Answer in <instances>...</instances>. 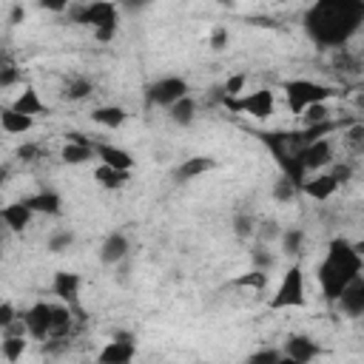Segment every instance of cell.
Here are the masks:
<instances>
[{
  "instance_id": "32",
  "label": "cell",
  "mask_w": 364,
  "mask_h": 364,
  "mask_svg": "<svg viewBox=\"0 0 364 364\" xmlns=\"http://www.w3.org/2000/svg\"><path fill=\"white\" fill-rule=\"evenodd\" d=\"M296 193H299V185H296L290 176L282 173V179L273 185V199H279V202H290V199H296Z\"/></svg>"
},
{
  "instance_id": "50",
  "label": "cell",
  "mask_w": 364,
  "mask_h": 364,
  "mask_svg": "<svg viewBox=\"0 0 364 364\" xmlns=\"http://www.w3.org/2000/svg\"><path fill=\"white\" fill-rule=\"evenodd\" d=\"M3 179H6V168H0V185H3Z\"/></svg>"
},
{
  "instance_id": "41",
  "label": "cell",
  "mask_w": 364,
  "mask_h": 364,
  "mask_svg": "<svg viewBox=\"0 0 364 364\" xmlns=\"http://www.w3.org/2000/svg\"><path fill=\"white\" fill-rule=\"evenodd\" d=\"M344 136H347V142H350L355 151H361V145H364V125H361V122H355L353 128H347V134H344Z\"/></svg>"
},
{
  "instance_id": "44",
  "label": "cell",
  "mask_w": 364,
  "mask_h": 364,
  "mask_svg": "<svg viewBox=\"0 0 364 364\" xmlns=\"http://www.w3.org/2000/svg\"><path fill=\"white\" fill-rule=\"evenodd\" d=\"M17 156H20L23 162H34V159L40 156V145H20V148H17Z\"/></svg>"
},
{
  "instance_id": "4",
  "label": "cell",
  "mask_w": 364,
  "mask_h": 364,
  "mask_svg": "<svg viewBox=\"0 0 364 364\" xmlns=\"http://www.w3.org/2000/svg\"><path fill=\"white\" fill-rule=\"evenodd\" d=\"M71 17H74V23L88 26L100 43H108V40H114V34H117L119 9H117V3H111V0H91V3L80 6Z\"/></svg>"
},
{
  "instance_id": "45",
  "label": "cell",
  "mask_w": 364,
  "mask_h": 364,
  "mask_svg": "<svg viewBox=\"0 0 364 364\" xmlns=\"http://www.w3.org/2000/svg\"><path fill=\"white\" fill-rule=\"evenodd\" d=\"M40 9L60 14V11H65V9H68V0H40Z\"/></svg>"
},
{
  "instance_id": "27",
  "label": "cell",
  "mask_w": 364,
  "mask_h": 364,
  "mask_svg": "<svg viewBox=\"0 0 364 364\" xmlns=\"http://www.w3.org/2000/svg\"><path fill=\"white\" fill-rule=\"evenodd\" d=\"M94 179H97L102 188L117 191V188H122V185L131 179V171H119V168H111V165H102V162H100V168L94 171Z\"/></svg>"
},
{
  "instance_id": "49",
  "label": "cell",
  "mask_w": 364,
  "mask_h": 364,
  "mask_svg": "<svg viewBox=\"0 0 364 364\" xmlns=\"http://www.w3.org/2000/svg\"><path fill=\"white\" fill-rule=\"evenodd\" d=\"M23 14H26V11H23V9L17 6V9L11 11V23H20V20H23Z\"/></svg>"
},
{
  "instance_id": "16",
  "label": "cell",
  "mask_w": 364,
  "mask_h": 364,
  "mask_svg": "<svg viewBox=\"0 0 364 364\" xmlns=\"http://www.w3.org/2000/svg\"><path fill=\"white\" fill-rule=\"evenodd\" d=\"M31 216L34 210L20 199V202H11L6 208H0V219H3V228H9L11 233H23L28 225H31Z\"/></svg>"
},
{
  "instance_id": "19",
  "label": "cell",
  "mask_w": 364,
  "mask_h": 364,
  "mask_svg": "<svg viewBox=\"0 0 364 364\" xmlns=\"http://www.w3.org/2000/svg\"><path fill=\"white\" fill-rule=\"evenodd\" d=\"M216 165H219V162H216L213 156H191V159H182V165L173 171V179H176V182H191V179H196V176L213 171Z\"/></svg>"
},
{
  "instance_id": "9",
  "label": "cell",
  "mask_w": 364,
  "mask_h": 364,
  "mask_svg": "<svg viewBox=\"0 0 364 364\" xmlns=\"http://www.w3.org/2000/svg\"><path fill=\"white\" fill-rule=\"evenodd\" d=\"M321 355V347L310 338V336H301V333H293L287 341H284V350H282V361L279 364H307L313 358Z\"/></svg>"
},
{
  "instance_id": "37",
  "label": "cell",
  "mask_w": 364,
  "mask_h": 364,
  "mask_svg": "<svg viewBox=\"0 0 364 364\" xmlns=\"http://www.w3.org/2000/svg\"><path fill=\"white\" fill-rule=\"evenodd\" d=\"M20 80V68L11 60H0V88H9Z\"/></svg>"
},
{
  "instance_id": "24",
  "label": "cell",
  "mask_w": 364,
  "mask_h": 364,
  "mask_svg": "<svg viewBox=\"0 0 364 364\" xmlns=\"http://www.w3.org/2000/svg\"><path fill=\"white\" fill-rule=\"evenodd\" d=\"M168 117H171V122L188 128V125L193 122V117H196V102H193V97L185 94V97H179L176 102H171V105H168Z\"/></svg>"
},
{
  "instance_id": "40",
  "label": "cell",
  "mask_w": 364,
  "mask_h": 364,
  "mask_svg": "<svg viewBox=\"0 0 364 364\" xmlns=\"http://www.w3.org/2000/svg\"><path fill=\"white\" fill-rule=\"evenodd\" d=\"M273 253H267V247L264 245H259L256 250H253V267H259V270H270L273 267Z\"/></svg>"
},
{
  "instance_id": "29",
  "label": "cell",
  "mask_w": 364,
  "mask_h": 364,
  "mask_svg": "<svg viewBox=\"0 0 364 364\" xmlns=\"http://www.w3.org/2000/svg\"><path fill=\"white\" fill-rule=\"evenodd\" d=\"M233 284H239V287H250V290H264V287H267V270L253 267V270H247V273L236 276V279H233Z\"/></svg>"
},
{
  "instance_id": "28",
  "label": "cell",
  "mask_w": 364,
  "mask_h": 364,
  "mask_svg": "<svg viewBox=\"0 0 364 364\" xmlns=\"http://www.w3.org/2000/svg\"><path fill=\"white\" fill-rule=\"evenodd\" d=\"M91 80H85V77H74V80H68L65 82V88H63V100H68V102H80V100H85L88 94H91Z\"/></svg>"
},
{
  "instance_id": "48",
  "label": "cell",
  "mask_w": 364,
  "mask_h": 364,
  "mask_svg": "<svg viewBox=\"0 0 364 364\" xmlns=\"http://www.w3.org/2000/svg\"><path fill=\"white\" fill-rule=\"evenodd\" d=\"M151 0H117V6H122V9H128V11H136V9H142V6H148Z\"/></svg>"
},
{
  "instance_id": "5",
  "label": "cell",
  "mask_w": 364,
  "mask_h": 364,
  "mask_svg": "<svg viewBox=\"0 0 364 364\" xmlns=\"http://www.w3.org/2000/svg\"><path fill=\"white\" fill-rule=\"evenodd\" d=\"M282 91H284V97H287V108L299 117L307 105H313V102H327L330 97H333V88H327V85H321V82H313V80H287L284 85H282Z\"/></svg>"
},
{
  "instance_id": "38",
  "label": "cell",
  "mask_w": 364,
  "mask_h": 364,
  "mask_svg": "<svg viewBox=\"0 0 364 364\" xmlns=\"http://www.w3.org/2000/svg\"><path fill=\"white\" fill-rule=\"evenodd\" d=\"M245 82H247V77H245V74H233V77H230L219 91H222V97H239V94L245 91ZM222 97H219V100H222Z\"/></svg>"
},
{
  "instance_id": "46",
  "label": "cell",
  "mask_w": 364,
  "mask_h": 364,
  "mask_svg": "<svg viewBox=\"0 0 364 364\" xmlns=\"http://www.w3.org/2000/svg\"><path fill=\"white\" fill-rule=\"evenodd\" d=\"M262 228H264V230H259V239H262V242H270V239L279 236V225H276V222H264Z\"/></svg>"
},
{
  "instance_id": "26",
  "label": "cell",
  "mask_w": 364,
  "mask_h": 364,
  "mask_svg": "<svg viewBox=\"0 0 364 364\" xmlns=\"http://www.w3.org/2000/svg\"><path fill=\"white\" fill-rule=\"evenodd\" d=\"M91 119H94L97 125H102V128H119V125L128 119V114H125V108H119V105H100V108L91 111Z\"/></svg>"
},
{
  "instance_id": "20",
  "label": "cell",
  "mask_w": 364,
  "mask_h": 364,
  "mask_svg": "<svg viewBox=\"0 0 364 364\" xmlns=\"http://www.w3.org/2000/svg\"><path fill=\"white\" fill-rule=\"evenodd\" d=\"M74 327V307L68 304H51V324H48V338H68Z\"/></svg>"
},
{
  "instance_id": "47",
  "label": "cell",
  "mask_w": 364,
  "mask_h": 364,
  "mask_svg": "<svg viewBox=\"0 0 364 364\" xmlns=\"http://www.w3.org/2000/svg\"><path fill=\"white\" fill-rule=\"evenodd\" d=\"M114 267H117V282H119V284H128V259L117 262Z\"/></svg>"
},
{
  "instance_id": "18",
  "label": "cell",
  "mask_w": 364,
  "mask_h": 364,
  "mask_svg": "<svg viewBox=\"0 0 364 364\" xmlns=\"http://www.w3.org/2000/svg\"><path fill=\"white\" fill-rule=\"evenodd\" d=\"M128 239H125V233H108L105 236V242H102V247H100V262L102 264H117V262H122V259H128Z\"/></svg>"
},
{
  "instance_id": "31",
  "label": "cell",
  "mask_w": 364,
  "mask_h": 364,
  "mask_svg": "<svg viewBox=\"0 0 364 364\" xmlns=\"http://www.w3.org/2000/svg\"><path fill=\"white\" fill-rule=\"evenodd\" d=\"M301 245H304V230H301V228H287V230L282 233V250H284L287 256H296V253L301 250Z\"/></svg>"
},
{
  "instance_id": "21",
  "label": "cell",
  "mask_w": 364,
  "mask_h": 364,
  "mask_svg": "<svg viewBox=\"0 0 364 364\" xmlns=\"http://www.w3.org/2000/svg\"><path fill=\"white\" fill-rule=\"evenodd\" d=\"M34 213H46V216H60L63 213V199L57 191H40L28 199H23Z\"/></svg>"
},
{
  "instance_id": "14",
  "label": "cell",
  "mask_w": 364,
  "mask_h": 364,
  "mask_svg": "<svg viewBox=\"0 0 364 364\" xmlns=\"http://www.w3.org/2000/svg\"><path fill=\"white\" fill-rule=\"evenodd\" d=\"M80 287H82V279H80V273H71V270H57L51 279V293L71 307H77Z\"/></svg>"
},
{
  "instance_id": "30",
  "label": "cell",
  "mask_w": 364,
  "mask_h": 364,
  "mask_svg": "<svg viewBox=\"0 0 364 364\" xmlns=\"http://www.w3.org/2000/svg\"><path fill=\"white\" fill-rule=\"evenodd\" d=\"M0 350H3V358L6 361H17L26 353V336H3Z\"/></svg>"
},
{
  "instance_id": "51",
  "label": "cell",
  "mask_w": 364,
  "mask_h": 364,
  "mask_svg": "<svg viewBox=\"0 0 364 364\" xmlns=\"http://www.w3.org/2000/svg\"><path fill=\"white\" fill-rule=\"evenodd\" d=\"M0 256H3V236H0Z\"/></svg>"
},
{
  "instance_id": "39",
  "label": "cell",
  "mask_w": 364,
  "mask_h": 364,
  "mask_svg": "<svg viewBox=\"0 0 364 364\" xmlns=\"http://www.w3.org/2000/svg\"><path fill=\"white\" fill-rule=\"evenodd\" d=\"M247 361H250V364H279V361H282V350H276V347H267V350H259V353H253Z\"/></svg>"
},
{
  "instance_id": "36",
  "label": "cell",
  "mask_w": 364,
  "mask_h": 364,
  "mask_svg": "<svg viewBox=\"0 0 364 364\" xmlns=\"http://www.w3.org/2000/svg\"><path fill=\"white\" fill-rule=\"evenodd\" d=\"M74 245V233L71 230H57L51 239H48V250L51 253H63V250H68Z\"/></svg>"
},
{
  "instance_id": "15",
  "label": "cell",
  "mask_w": 364,
  "mask_h": 364,
  "mask_svg": "<svg viewBox=\"0 0 364 364\" xmlns=\"http://www.w3.org/2000/svg\"><path fill=\"white\" fill-rule=\"evenodd\" d=\"M91 148H94V159H100L102 165H111V168H119V171H131L134 168V156L125 148H119V145L94 142L91 139Z\"/></svg>"
},
{
  "instance_id": "11",
  "label": "cell",
  "mask_w": 364,
  "mask_h": 364,
  "mask_svg": "<svg viewBox=\"0 0 364 364\" xmlns=\"http://www.w3.org/2000/svg\"><path fill=\"white\" fill-rule=\"evenodd\" d=\"M134 355H136L134 338L128 333H114V338L97 353V361L100 364H128Z\"/></svg>"
},
{
  "instance_id": "33",
  "label": "cell",
  "mask_w": 364,
  "mask_h": 364,
  "mask_svg": "<svg viewBox=\"0 0 364 364\" xmlns=\"http://www.w3.org/2000/svg\"><path fill=\"white\" fill-rule=\"evenodd\" d=\"M299 117H301V122H304V125H313V122L330 119V108H327V102H313V105H307Z\"/></svg>"
},
{
  "instance_id": "23",
  "label": "cell",
  "mask_w": 364,
  "mask_h": 364,
  "mask_svg": "<svg viewBox=\"0 0 364 364\" xmlns=\"http://www.w3.org/2000/svg\"><path fill=\"white\" fill-rule=\"evenodd\" d=\"M31 125H34V117L20 114L11 105L9 108H0V128L6 134H26V131H31Z\"/></svg>"
},
{
  "instance_id": "43",
  "label": "cell",
  "mask_w": 364,
  "mask_h": 364,
  "mask_svg": "<svg viewBox=\"0 0 364 364\" xmlns=\"http://www.w3.org/2000/svg\"><path fill=\"white\" fill-rule=\"evenodd\" d=\"M225 46H228V28L219 26V28H213V34H210V48H213V51H222Z\"/></svg>"
},
{
  "instance_id": "10",
  "label": "cell",
  "mask_w": 364,
  "mask_h": 364,
  "mask_svg": "<svg viewBox=\"0 0 364 364\" xmlns=\"http://www.w3.org/2000/svg\"><path fill=\"white\" fill-rule=\"evenodd\" d=\"M299 159H301L304 173H316V171H321V168H327V165L333 162V142H330L327 136L313 139V142H307V145L301 148Z\"/></svg>"
},
{
  "instance_id": "13",
  "label": "cell",
  "mask_w": 364,
  "mask_h": 364,
  "mask_svg": "<svg viewBox=\"0 0 364 364\" xmlns=\"http://www.w3.org/2000/svg\"><path fill=\"white\" fill-rule=\"evenodd\" d=\"M23 324H26L28 336L46 341L48 338V324H51V304L48 301H37L28 310H23Z\"/></svg>"
},
{
  "instance_id": "8",
  "label": "cell",
  "mask_w": 364,
  "mask_h": 364,
  "mask_svg": "<svg viewBox=\"0 0 364 364\" xmlns=\"http://www.w3.org/2000/svg\"><path fill=\"white\" fill-rule=\"evenodd\" d=\"M185 94H188V82L182 77H162L145 88L148 105H162V108H168L171 102H176Z\"/></svg>"
},
{
  "instance_id": "34",
  "label": "cell",
  "mask_w": 364,
  "mask_h": 364,
  "mask_svg": "<svg viewBox=\"0 0 364 364\" xmlns=\"http://www.w3.org/2000/svg\"><path fill=\"white\" fill-rule=\"evenodd\" d=\"M233 230H236L239 239H250V236H256V219L250 213H236L233 216Z\"/></svg>"
},
{
  "instance_id": "22",
  "label": "cell",
  "mask_w": 364,
  "mask_h": 364,
  "mask_svg": "<svg viewBox=\"0 0 364 364\" xmlns=\"http://www.w3.org/2000/svg\"><path fill=\"white\" fill-rule=\"evenodd\" d=\"M11 108H14V111H20V114H28V117L48 114V105L40 100L37 88H31V85H26V88H23V94H20V97L11 102Z\"/></svg>"
},
{
  "instance_id": "17",
  "label": "cell",
  "mask_w": 364,
  "mask_h": 364,
  "mask_svg": "<svg viewBox=\"0 0 364 364\" xmlns=\"http://www.w3.org/2000/svg\"><path fill=\"white\" fill-rule=\"evenodd\" d=\"M336 182H333V176L330 173H321V171H316V176H304L301 179V185H299V191L301 193H307L310 199H318V202H324V199H330L333 193H336Z\"/></svg>"
},
{
  "instance_id": "2",
  "label": "cell",
  "mask_w": 364,
  "mask_h": 364,
  "mask_svg": "<svg viewBox=\"0 0 364 364\" xmlns=\"http://www.w3.org/2000/svg\"><path fill=\"white\" fill-rule=\"evenodd\" d=\"M364 270V259H361V245H353L344 236H336L327 245V253L321 259V264L316 267L321 293L327 301H336L338 293Z\"/></svg>"
},
{
  "instance_id": "6",
  "label": "cell",
  "mask_w": 364,
  "mask_h": 364,
  "mask_svg": "<svg viewBox=\"0 0 364 364\" xmlns=\"http://www.w3.org/2000/svg\"><path fill=\"white\" fill-rule=\"evenodd\" d=\"M222 102H225L228 111L247 114V117H256V119L273 117V108H276V97H273L270 88L247 91V94H239V97H222Z\"/></svg>"
},
{
  "instance_id": "25",
  "label": "cell",
  "mask_w": 364,
  "mask_h": 364,
  "mask_svg": "<svg viewBox=\"0 0 364 364\" xmlns=\"http://www.w3.org/2000/svg\"><path fill=\"white\" fill-rule=\"evenodd\" d=\"M60 159L65 162V165H82V162H88V159H94V148H91V139H85V142H65V148L60 151Z\"/></svg>"
},
{
  "instance_id": "1",
  "label": "cell",
  "mask_w": 364,
  "mask_h": 364,
  "mask_svg": "<svg viewBox=\"0 0 364 364\" xmlns=\"http://www.w3.org/2000/svg\"><path fill=\"white\" fill-rule=\"evenodd\" d=\"M364 20V0H316L304 14V28L318 46L341 48Z\"/></svg>"
},
{
  "instance_id": "35",
  "label": "cell",
  "mask_w": 364,
  "mask_h": 364,
  "mask_svg": "<svg viewBox=\"0 0 364 364\" xmlns=\"http://www.w3.org/2000/svg\"><path fill=\"white\" fill-rule=\"evenodd\" d=\"M327 173L333 176L336 185H347L353 179V165L350 162H330V171Z\"/></svg>"
},
{
  "instance_id": "7",
  "label": "cell",
  "mask_w": 364,
  "mask_h": 364,
  "mask_svg": "<svg viewBox=\"0 0 364 364\" xmlns=\"http://www.w3.org/2000/svg\"><path fill=\"white\" fill-rule=\"evenodd\" d=\"M304 301H307L304 299V270L299 264H293L282 276V284H279L276 296L270 299V307L273 310H287V307H301Z\"/></svg>"
},
{
  "instance_id": "3",
  "label": "cell",
  "mask_w": 364,
  "mask_h": 364,
  "mask_svg": "<svg viewBox=\"0 0 364 364\" xmlns=\"http://www.w3.org/2000/svg\"><path fill=\"white\" fill-rule=\"evenodd\" d=\"M259 139L270 148V154L279 162L282 173L290 176L296 185H301V179H304V168H301V159H299V154L304 148L301 134L299 131L296 134H259Z\"/></svg>"
},
{
  "instance_id": "12",
  "label": "cell",
  "mask_w": 364,
  "mask_h": 364,
  "mask_svg": "<svg viewBox=\"0 0 364 364\" xmlns=\"http://www.w3.org/2000/svg\"><path fill=\"white\" fill-rule=\"evenodd\" d=\"M336 304L341 307V313L344 316H350V318H358V316H364V276L358 273L341 293H338V299H336Z\"/></svg>"
},
{
  "instance_id": "42",
  "label": "cell",
  "mask_w": 364,
  "mask_h": 364,
  "mask_svg": "<svg viewBox=\"0 0 364 364\" xmlns=\"http://www.w3.org/2000/svg\"><path fill=\"white\" fill-rule=\"evenodd\" d=\"M17 318V310L11 301H0V330H6L11 321Z\"/></svg>"
}]
</instances>
